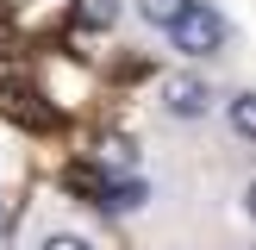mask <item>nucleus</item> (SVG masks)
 <instances>
[{"mask_svg":"<svg viewBox=\"0 0 256 250\" xmlns=\"http://www.w3.org/2000/svg\"><path fill=\"white\" fill-rule=\"evenodd\" d=\"M169 44L182 50L188 62H212V56H225V44H232V19H225L212 0H194V12L169 32Z\"/></svg>","mask_w":256,"mask_h":250,"instance_id":"f257e3e1","label":"nucleus"},{"mask_svg":"<svg viewBox=\"0 0 256 250\" xmlns=\"http://www.w3.org/2000/svg\"><path fill=\"white\" fill-rule=\"evenodd\" d=\"M212 100H219V94H212L206 75H169V82H162V112H169V119H182V125L206 119Z\"/></svg>","mask_w":256,"mask_h":250,"instance_id":"f03ea898","label":"nucleus"},{"mask_svg":"<svg viewBox=\"0 0 256 250\" xmlns=\"http://www.w3.org/2000/svg\"><path fill=\"white\" fill-rule=\"evenodd\" d=\"M225 125H232V132L256 150V88H238V94H225Z\"/></svg>","mask_w":256,"mask_h":250,"instance_id":"7ed1b4c3","label":"nucleus"},{"mask_svg":"<svg viewBox=\"0 0 256 250\" xmlns=\"http://www.w3.org/2000/svg\"><path fill=\"white\" fill-rule=\"evenodd\" d=\"M188 12H194V0H138V19L156 25V32H175Z\"/></svg>","mask_w":256,"mask_h":250,"instance_id":"20e7f679","label":"nucleus"},{"mask_svg":"<svg viewBox=\"0 0 256 250\" xmlns=\"http://www.w3.org/2000/svg\"><path fill=\"white\" fill-rule=\"evenodd\" d=\"M75 25L82 32H112L119 25V0H75Z\"/></svg>","mask_w":256,"mask_h":250,"instance_id":"39448f33","label":"nucleus"},{"mask_svg":"<svg viewBox=\"0 0 256 250\" xmlns=\"http://www.w3.org/2000/svg\"><path fill=\"white\" fill-rule=\"evenodd\" d=\"M38 250H94V238H82V232H50Z\"/></svg>","mask_w":256,"mask_h":250,"instance_id":"423d86ee","label":"nucleus"},{"mask_svg":"<svg viewBox=\"0 0 256 250\" xmlns=\"http://www.w3.org/2000/svg\"><path fill=\"white\" fill-rule=\"evenodd\" d=\"M244 212H250V219H256V182L244 188Z\"/></svg>","mask_w":256,"mask_h":250,"instance_id":"0eeeda50","label":"nucleus"},{"mask_svg":"<svg viewBox=\"0 0 256 250\" xmlns=\"http://www.w3.org/2000/svg\"><path fill=\"white\" fill-rule=\"evenodd\" d=\"M250 250H256V244H250Z\"/></svg>","mask_w":256,"mask_h":250,"instance_id":"6e6552de","label":"nucleus"}]
</instances>
